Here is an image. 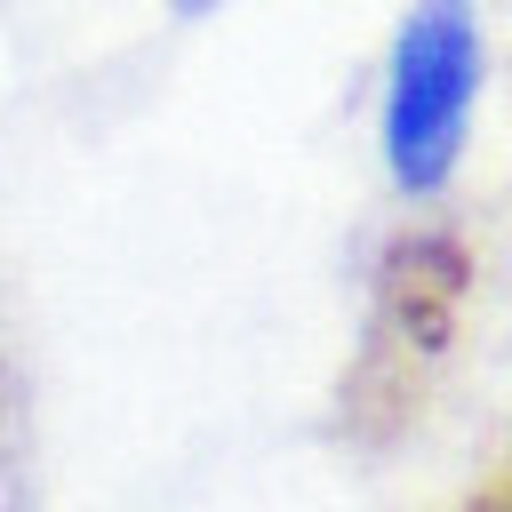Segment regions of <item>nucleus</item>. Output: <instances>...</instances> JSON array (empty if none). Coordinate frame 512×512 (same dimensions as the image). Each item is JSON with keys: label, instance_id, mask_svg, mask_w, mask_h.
<instances>
[{"label": "nucleus", "instance_id": "7ed1b4c3", "mask_svg": "<svg viewBox=\"0 0 512 512\" xmlns=\"http://www.w3.org/2000/svg\"><path fill=\"white\" fill-rule=\"evenodd\" d=\"M176 8H216V0H176Z\"/></svg>", "mask_w": 512, "mask_h": 512}, {"label": "nucleus", "instance_id": "f03ea898", "mask_svg": "<svg viewBox=\"0 0 512 512\" xmlns=\"http://www.w3.org/2000/svg\"><path fill=\"white\" fill-rule=\"evenodd\" d=\"M472 512H512V472H504V480H496V496H480Z\"/></svg>", "mask_w": 512, "mask_h": 512}, {"label": "nucleus", "instance_id": "f257e3e1", "mask_svg": "<svg viewBox=\"0 0 512 512\" xmlns=\"http://www.w3.org/2000/svg\"><path fill=\"white\" fill-rule=\"evenodd\" d=\"M480 80H488V48L472 0H416L392 32L384 104H376V152L408 200L448 192V176L464 168Z\"/></svg>", "mask_w": 512, "mask_h": 512}]
</instances>
